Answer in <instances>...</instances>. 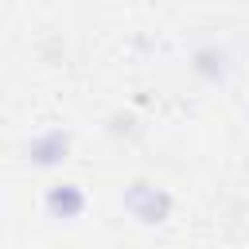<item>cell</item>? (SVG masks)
I'll list each match as a JSON object with an SVG mask.
<instances>
[{
    "mask_svg": "<svg viewBox=\"0 0 249 249\" xmlns=\"http://www.w3.org/2000/svg\"><path fill=\"white\" fill-rule=\"evenodd\" d=\"M47 206H51L54 218H74V214H82L86 198H82V191H78L74 183H62V187H54V191L47 195Z\"/></svg>",
    "mask_w": 249,
    "mask_h": 249,
    "instance_id": "1",
    "label": "cell"
}]
</instances>
